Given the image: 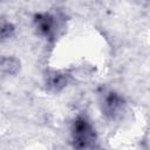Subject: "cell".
<instances>
[{"instance_id":"obj_1","label":"cell","mask_w":150,"mask_h":150,"mask_svg":"<svg viewBox=\"0 0 150 150\" xmlns=\"http://www.w3.org/2000/svg\"><path fill=\"white\" fill-rule=\"evenodd\" d=\"M71 142L76 150H96L97 135L86 116H77L71 127Z\"/></svg>"},{"instance_id":"obj_2","label":"cell","mask_w":150,"mask_h":150,"mask_svg":"<svg viewBox=\"0 0 150 150\" xmlns=\"http://www.w3.org/2000/svg\"><path fill=\"white\" fill-rule=\"evenodd\" d=\"M100 107L105 117L115 120L124 110V100L112 90H103L100 93Z\"/></svg>"},{"instance_id":"obj_3","label":"cell","mask_w":150,"mask_h":150,"mask_svg":"<svg viewBox=\"0 0 150 150\" xmlns=\"http://www.w3.org/2000/svg\"><path fill=\"white\" fill-rule=\"evenodd\" d=\"M34 22H35V26L39 30V33L41 35H45V36H52L53 33L55 32V26H56V22H55V18L48 13H39L35 15V19H34Z\"/></svg>"},{"instance_id":"obj_4","label":"cell","mask_w":150,"mask_h":150,"mask_svg":"<svg viewBox=\"0 0 150 150\" xmlns=\"http://www.w3.org/2000/svg\"><path fill=\"white\" fill-rule=\"evenodd\" d=\"M68 75L61 71H49L46 76V84L50 90L59 91L68 83Z\"/></svg>"},{"instance_id":"obj_5","label":"cell","mask_w":150,"mask_h":150,"mask_svg":"<svg viewBox=\"0 0 150 150\" xmlns=\"http://www.w3.org/2000/svg\"><path fill=\"white\" fill-rule=\"evenodd\" d=\"M14 32V26L7 20L0 18V41L8 39Z\"/></svg>"},{"instance_id":"obj_6","label":"cell","mask_w":150,"mask_h":150,"mask_svg":"<svg viewBox=\"0 0 150 150\" xmlns=\"http://www.w3.org/2000/svg\"><path fill=\"white\" fill-rule=\"evenodd\" d=\"M18 67H19V62L15 59L6 57V59H2L1 62H0V68L4 69L6 73H14V71H16Z\"/></svg>"}]
</instances>
